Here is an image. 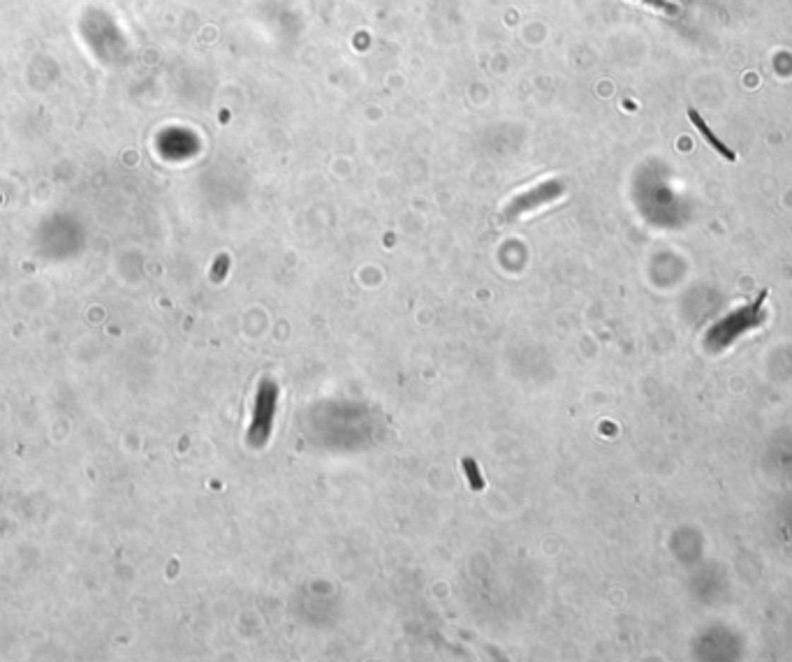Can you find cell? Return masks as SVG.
<instances>
[{"label": "cell", "instance_id": "7a4b0ae2", "mask_svg": "<svg viewBox=\"0 0 792 662\" xmlns=\"http://www.w3.org/2000/svg\"><path fill=\"white\" fill-rule=\"evenodd\" d=\"M561 192H563L561 183H556V181L540 183V186H536L533 190H526L524 195L514 197L512 204L505 208V218H507V220H514V218H519L524 213L536 211V208L545 206L549 202H554V199L561 195Z\"/></svg>", "mask_w": 792, "mask_h": 662}, {"label": "cell", "instance_id": "6da1fadb", "mask_svg": "<svg viewBox=\"0 0 792 662\" xmlns=\"http://www.w3.org/2000/svg\"><path fill=\"white\" fill-rule=\"evenodd\" d=\"M276 403H278V384L269 378H264L255 394L253 422H250V429H248L250 447L260 449L269 442V435L273 429V417H276Z\"/></svg>", "mask_w": 792, "mask_h": 662}, {"label": "cell", "instance_id": "277c9868", "mask_svg": "<svg viewBox=\"0 0 792 662\" xmlns=\"http://www.w3.org/2000/svg\"><path fill=\"white\" fill-rule=\"evenodd\" d=\"M463 473H466V480H468V484L471 487L475 489V491H482V487H485V480H482V475H480V468H478V463H475L473 459H463Z\"/></svg>", "mask_w": 792, "mask_h": 662}, {"label": "cell", "instance_id": "5b68a950", "mask_svg": "<svg viewBox=\"0 0 792 662\" xmlns=\"http://www.w3.org/2000/svg\"><path fill=\"white\" fill-rule=\"evenodd\" d=\"M642 3L654 5V7H658V10H663V12H667V14H679V7H677V5H672V3H667V0H642Z\"/></svg>", "mask_w": 792, "mask_h": 662}, {"label": "cell", "instance_id": "8992f818", "mask_svg": "<svg viewBox=\"0 0 792 662\" xmlns=\"http://www.w3.org/2000/svg\"><path fill=\"white\" fill-rule=\"evenodd\" d=\"M225 262H227V259L220 257V262H218V271H215V280H220V278H223V273H225Z\"/></svg>", "mask_w": 792, "mask_h": 662}, {"label": "cell", "instance_id": "3957f363", "mask_svg": "<svg viewBox=\"0 0 792 662\" xmlns=\"http://www.w3.org/2000/svg\"><path fill=\"white\" fill-rule=\"evenodd\" d=\"M688 116H690V121L695 123V128H697L699 132H702V137H704V139H707L709 144H711V146H714L716 150H719V153H721V155L725 158V160H735V153H732V150H730L728 146H725L723 141H721L719 137H716L711 130H709V125L704 123V119H702V116H699V114L695 112V109H690V112H688Z\"/></svg>", "mask_w": 792, "mask_h": 662}]
</instances>
